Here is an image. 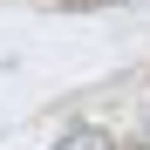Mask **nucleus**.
<instances>
[{
    "label": "nucleus",
    "instance_id": "f257e3e1",
    "mask_svg": "<svg viewBox=\"0 0 150 150\" xmlns=\"http://www.w3.org/2000/svg\"><path fill=\"white\" fill-rule=\"evenodd\" d=\"M55 150H116V143H109V130H96V123H82V130H68V137H62Z\"/></svg>",
    "mask_w": 150,
    "mask_h": 150
},
{
    "label": "nucleus",
    "instance_id": "f03ea898",
    "mask_svg": "<svg viewBox=\"0 0 150 150\" xmlns=\"http://www.w3.org/2000/svg\"><path fill=\"white\" fill-rule=\"evenodd\" d=\"M137 143L150 150V96H143V109H137Z\"/></svg>",
    "mask_w": 150,
    "mask_h": 150
},
{
    "label": "nucleus",
    "instance_id": "7ed1b4c3",
    "mask_svg": "<svg viewBox=\"0 0 150 150\" xmlns=\"http://www.w3.org/2000/svg\"><path fill=\"white\" fill-rule=\"evenodd\" d=\"M68 7H130V0H68Z\"/></svg>",
    "mask_w": 150,
    "mask_h": 150
}]
</instances>
